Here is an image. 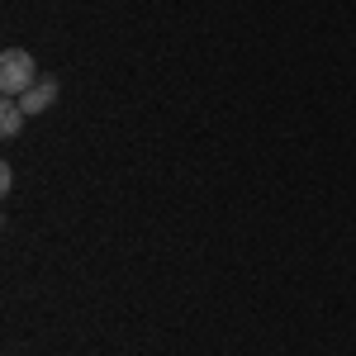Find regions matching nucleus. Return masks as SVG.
Masks as SVG:
<instances>
[{
    "instance_id": "1",
    "label": "nucleus",
    "mask_w": 356,
    "mask_h": 356,
    "mask_svg": "<svg viewBox=\"0 0 356 356\" xmlns=\"http://www.w3.org/2000/svg\"><path fill=\"white\" fill-rule=\"evenodd\" d=\"M33 81H38L33 57H29L24 48H5V53H0V90H5V95H24Z\"/></svg>"
},
{
    "instance_id": "2",
    "label": "nucleus",
    "mask_w": 356,
    "mask_h": 356,
    "mask_svg": "<svg viewBox=\"0 0 356 356\" xmlns=\"http://www.w3.org/2000/svg\"><path fill=\"white\" fill-rule=\"evenodd\" d=\"M57 90H62V86H57L53 76H38V81H33L24 95H19L24 114H43V110H53V105H57Z\"/></svg>"
},
{
    "instance_id": "3",
    "label": "nucleus",
    "mask_w": 356,
    "mask_h": 356,
    "mask_svg": "<svg viewBox=\"0 0 356 356\" xmlns=\"http://www.w3.org/2000/svg\"><path fill=\"white\" fill-rule=\"evenodd\" d=\"M24 119H29V114H24V105H15V100H10V105L0 110V134H5V138H15L19 129H24Z\"/></svg>"
}]
</instances>
